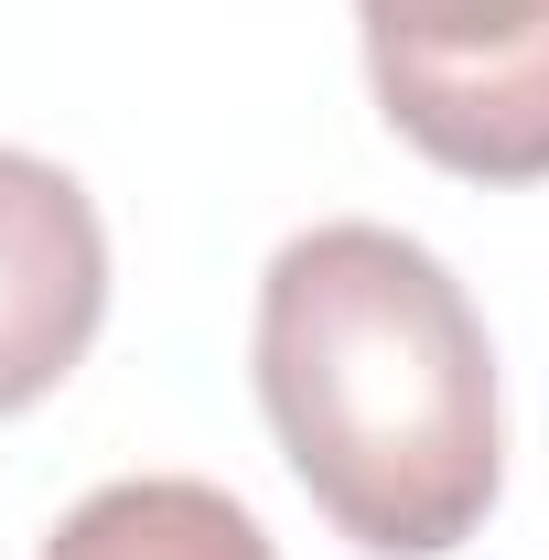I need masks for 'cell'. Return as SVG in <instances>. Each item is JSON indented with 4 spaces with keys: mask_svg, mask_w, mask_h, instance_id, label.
I'll return each mask as SVG.
<instances>
[{
    "mask_svg": "<svg viewBox=\"0 0 549 560\" xmlns=\"http://www.w3.org/2000/svg\"><path fill=\"white\" fill-rule=\"evenodd\" d=\"M259 410L280 464L366 560L464 550L506 486L475 291L399 226H302L259 270Z\"/></svg>",
    "mask_w": 549,
    "mask_h": 560,
    "instance_id": "1",
    "label": "cell"
},
{
    "mask_svg": "<svg viewBox=\"0 0 549 560\" xmlns=\"http://www.w3.org/2000/svg\"><path fill=\"white\" fill-rule=\"evenodd\" d=\"M366 86L420 162L549 184V0H355Z\"/></svg>",
    "mask_w": 549,
    "mask_h": 560,
    "instance_id": "2",
    "label": "cell"
},
{
    "mask_svg": "<svg viewBox=\"0 0 549 560\" xmlns=\"http://www.w3.org/2000/svg\"><path fill=\"white\" fill-rule=\"evenodd\" d=\"M108 324V226L66 162L0 140V420L55 399Z\"/></svg>",
    "mask_w": 549,
    "mask_h": 560,
    "instance_id": "3",
    "label": "cell"
},
{
    "mask_svg": "<svg viewBox=\"0 0 549 560\" xmlns=\"http://www.w3.org/2000/svg\"><path fill=\"white\" fill-rule=\"evenodd\" d=\"M44 560H280V550L206 475H119L55 517Z\"/></svg>",
    "mask_w": 549,
    "mask_h": 560,
    "instance_id": "4",
    "label": "cell"
}]
</instances>
